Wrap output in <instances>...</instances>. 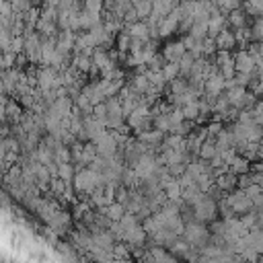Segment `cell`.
<instances>
[{"label": "cell", "mask_w": 263, "mask_h": 263, "mask_svg": "<svg viewBox=\"0 0 263 263\" xmlns=\"http://www.w3.org/2000/svg\"><path fill=\"white\" fill-rule=\"evenodd\" d=\"M224 25H226V15L218 9L210 15V21H208V33L212 37H218L222 31H224Z\"/></svg>", "instance_id": "6da1fadb"}, {"label": "cell", "mask_w": 263, "mask_h": 263, "mask_svg": "<svg viewBox=\"0 0 263 263\" xmlns=\"http://www.w3.org/2000/svg\"><path fill=\"white\" fill-rule=\"evenodd\" d=\"M127 31H129V37H132V39H142V41H146L148 35H150V25H148V23L136 21V23H132V25H129Z\"/></svg>", "instance_id": "7a4b0ae2"}, {"label": "cell", "mask_w": 263, "mask_h": 263, "mask_svg": "<svg viewBox=\"0 0 263 263\" xmlns=\"http://www.w3.org/2000/svg\"><path fill=\"white\" fill-rule=\"evenodd\" d=\"M84 11L95 17H103L105 13V0H84Z\"/></svg>", "instance_id": "3957f363"}, {"label": "cell", "mask_w": 263, "mask_h": 263, "mask_svg": "<svg viewBox=\"0 0 263 263\" xmlns=\"http://www.w3.org/2000/svg\"><path fill=\"white\" fill-rule=\"evenodd\" d=\"M247 13H245V9L240 7V9H236V11H232L230 15H228V21H230V25L232 27H236V29H243L245 25H247Z\"/></svg>", "instance_id": "277c9868"}, {"label": "cell", "mask_w": 263, "mask_h": 263, "mask_svg": "<svg viewBox=\"0 0 263 263\" xmlns=\"http://www.w3.org/2000/svg\"><path fill=\"white\" fill-rule=\"evenodd\" d=\"M134 7H136V11H138L140 19H144V17H150V15H152V11H155V0H140V3L134 5Z\"/></svg>", "instance_id": "5b68a950"}, {"label": "cell", "mask_w": 263, "mask_h": 263, "mask_svg": "<svg viewBox=\"0 0 263 263\" xmlns=\"http://www.w3.org/2000/svg\"><path fill=\"white\" fill-rule=\"evenodd\" d=\"M216 43H218L220 48H224V50H226V48H232V46H234V33H230V31L224 29V31L216 37Z\"/></svg>", "instance_id": "8992f818"}, {"label": "cell", "mask_w": 263, "mask_h": 263, "mask_svg": "<svg viewBox=\"0 0 263 263\" xmlns=\"http://www.w3.org/2000/svg\"><path fill=\"white\" fill-rule=\"evenodd\" d=\"M72 43H74L72 29H64V33H60V50H70Z\"/></svg>", "instance_id": "52a82bcc"}, {"label": "cell", "mask_w": 263, "mask_h": 263, "mask_svg": "<svg viewBox=\"0 0 263 263\" xmlns=\"http://www.w3.org/2000/svg\"><path fill=\"white\" fill-rule=\"evenodd\" d=\"M56 25H58V23H54V21H48V19H39V23H37V29H39L41 33L50 35V33H54V31H56Z\"/></svg>", "instance_id": "ba28073f"}, {"label": "cell", "mask_w": 263, "mask_h": 263, "mask_svg": "<svg viewBox=\"0 0 263 263\" xmlns=\"http://www.w3.org/2000/svg\"><path fill=\"white\" fill-rule=\"evenodd\" d=\"M183 48H185V43H169L167 50H165V54L169 58H179L183 54Z\"/></svg>", "instance_id": "9c48e42d"}, {"label": "cell", "mask_w": 263, "mask_h": 263, "mask_svg": "<svg viewBox=\"0 0 263 263\" xmlns=\"http://www.w3.org/2000/svg\"><path fill=\"white\" fill-rule=\"evenodd\" d=\"M238 68L240 70H249L251 68V58L247 54H238Z\"/></svg>", "instance_id": "30bf717a"}, {"label": "cell", "mask_w": 263, "mask_h": 263, "mask_svg": "<svg viewBox=\"0 0 263 263\" xmlns=\"http://www.w3.org/2000/svg\"><path fill=\"white\" fill-rule=\"evenodd\" d=\"M21 48H23V39L15 35V39H13V50H15V52H21Z\"/></svg>", "instance_id": "8fae6325"}, {"label": "cell", "mask_w": 263, "mask_h": 263, "mask_svg": "<svg viewBox=\"0 0 263 263\" xmlns=\"http://www.w3.org/2000/svg\"><path fill=\"white\" fill-rule=\"evenodd\" d=\"M60 3H62V0H43V9H48V7H60Z\"/></svg>", "instance_id": "7c38bea8"}, {"label": "cell", "mask_w": 263, "mask_h": 263, "mask_svg": "<svg viewBox=\"0 0 263 263\" xmlns=\"http://www.w3.org/2000/svg\"><path fill=\"white\" fill-rule=\"evenodd\" d=\"M167 72H169V74H171V76H173V74H175V66H173V64H171V68H167Z\"/></svg>", "instance_id": "4fadbf2b"}, {"label": "cell", "mask_w": 263, "mask_h": 263, "mask_svg": "<svg viewBox=\"0 0 263 263\" xmlns=\"http://www.w3.org/2000/svg\"><path fill=\"white\" fill-rule=\"evenodd\" d=\"M80 3H84V0H80Z\"/></svg>", "instance_id": "5bb4252c"}]
</instances>
